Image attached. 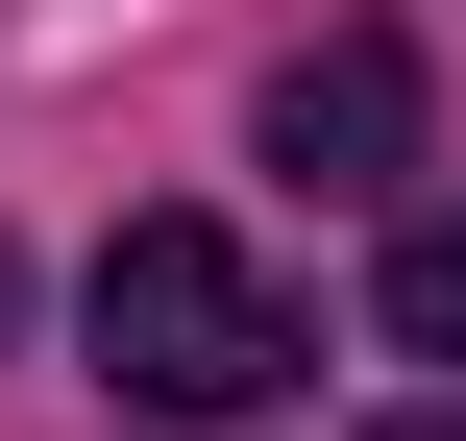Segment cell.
Listing matches in <instances>:
<instances>
[{
    "mask_svg": "<svg viewBox=\"0 0 466 441\" xmlns=\"http://www.w3.org/2000/svg\"><path fill=\"white\" fill-rule=\"evenodd\" d=\"M0 344H25V246H0Z\"/></svg>",
    "mask_w": 466,
    "mask_h": 441,
    "instance_id": "4",
    "label": "cell"
},
{
    "mask_svg": "<svg viewBox=\"0 0 466 441\" xmlns=\"http://www.w3.org/2000/svg\"><path fill=\"white\" fill-rule=\"evenodd\" d=\"M98 368H123V417H270V393L319 368V319H295L221 221H123V246H98Z\"/></svg>",
    "mask_w": 466,
    "mask_h": 441,
    "instance_id": "1",
    "label": "cell"
},
{
    "mask_svg": "<svg viewBox=\"0 0 466 441\" xmlns=\"http://www.w3.org/2000/svg\"><path fill=\"white\" fill-rule=\"evenodd\" d=\"M369 295H393V344H418V368H466V196H442V221H393V270H369Z\"/></svg>",
    "mask_w": 466,
    "mask_h": 441,
    "instance_id": "3",
    "label": "cell"
},
{
    "mask_svg": "<svg viewBox=\"0 0 466 441\" xmlns=\"http://www.w3.org/2000/svg\"><path fill=\"white\" fill-rule=\"evenodd\" d=\"M270 172H295V196H393V172H418V49H393V25H319V49L270 74Z\"/></svg>",
    "mask_w": 466,
    "mask_h": 441,
    "instance_id": "2",
    "label": "cell"
},
{
    "mask_svg": "<svg viewBox=\"0 0 466 441\" xmlns=\"http://www.w3.org/2000/svg\"><path fill=\"white\" fill-rule=\"evenodd\" d=\"M393 441H466V417H393Z\"/></svg>",
    "mask_w": 466,
    "mask_h": 441,
    "instance_id": "5",
    "label": "cell"
}]
</instances>
